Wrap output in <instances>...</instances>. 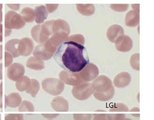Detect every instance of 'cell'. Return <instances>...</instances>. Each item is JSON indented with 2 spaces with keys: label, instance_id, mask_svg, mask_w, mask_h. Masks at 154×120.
<instances>
[{
  "label": "cell",
  "instance_id": "6da1fadb",
  "mask_svg": "<svg viewBox=\"0 0 154 120\" xmlns=\"http://www.w3.org/2000/svg\"><path fill=\"white\" fill-rule=\"evenodd\" d=\"M57 64L69 72H80L89 63V58L84 45L73 41L60 44L53 55Z\"/></svg>",
  "mask_w": 154,
  "mask_h": 120
},
{
  "label": "cell",
  "instance_id": "7a4b0ae2",
  "mask_svg": "<svg viewBox=\"0 0 154 120\" xmlns=\"http://www.w3.org/2000/svg\"><path fill=\"white\" fill-rule=\"evenodd\" d=\"M42 30L48 37L60 31L65 32L69 35L70 33V28L68 23L61 19L47 21L42 25Z\"/></svg>",
  "mask_w": 154,
  "mask_h": 120
},
{
  "label": "cell",
  "instance_id": "3957f363",
  "mask_svg": "<svg viewBox=\"0 0 154 120\" xmlns=\"http://www.w3.org/2000/svg\"><path fill=\"white\" fill-rule=\"evenodd\" d=\"M25 25L26 22L23 20L20 14L12 10L7 12L5 17L6 36L10 35L11 30L22 29Z\"/></svg>",
  "mask_w": 154,
  "mask_h": 120
},
{
  "label": "cell",
  "instance_id": "277c9868",
  "mask_svg": "<svg viewBox=\"0 0 154 120\" xmlns=\"http://www.w3.org/2000/svg\"><path fill=\"white\" fill-rule=\"evenodd\" d=\"M68 36V33L63 31H60L53 34L43 44L45 50L50 54H54L60 44L66 41Z\"/></svg>",
  "mask_w": 154,
  "mask_h": 120
},
{
  "label": "cell",
  "instance_id": "5b68a950",
  "mask_svg": "<svg viewBox=\"0 0 154 120\" xmlns=\"http://www.w3.org/2000/svg\"><path fill=\"white\" fill-rule=\"evenodd\" d=\"M93 92L91 85L89 83L84 84L79 86H76L72 90L74 96L79 100H85L89 98Z\"/></svg>",
  "mask_w": 154,
  "mask_h": 120
},
{
  "label": "cell",
  "instance_id": "8992f818",
  "mask_svg": "<svg viewBox=\"0 0 154 120\" xmlns=\"http://www.w3.org/2000/svg\"><path fill=\"white\" fill-rule=\"evenodd\" d=\"M115 46L117 50L120 52H128L132 49L133 42L132 38L128 36H121L115 41Z\"/></svg>",
  "mask_w": 154,
  "mask_h": 120
},
{
  "label": "cell",
  "instance_id": "52a82bcc",
  "mask_svg": "<svg viewBox=\"0 0 154 120\" xmlns=\"http://www.w3.org/2000/svg\"><path fill=\"white\" fill-rule=\"evenodd\" d=\"M34 48V44L32 39L24 38L20 40L18 51L20 56L27 57L31 54Z\"/></svg>",
  "mask_w": 154,
  "mask_h": 120
},
{
  "label": "cell",
  "instance_id": "ba28073f",
  "mask_svg": "<svg viewBox=\"0 0 154 120\" xmlns=\"http://www.w3.org/2000/svg\"><path fill=\"white\" fill-rule=\"evenodd\" d=\"M99 70L95 65L88 63L79 72V75L85 81H91L97 76Z\"/></svg>",
  "mask_w": 154,
  "mask_h": 120
},
{
  "label": "cell",
  "instance_id": "9c48e42d",
  "mask_svg": "<svg viewBox=\"0 0 154 120\" xmlns=\"http://www.w3.org/2000/svg\"><path fill=\"white\" fill-rule=\"evenodd\" d=\"M44 87L46 88L47 91L52 94L57 95L62 93L63 89V83L54 79H50V80L46 81V85H44Z\"/></svg>",
  "mask_w": 154,
  "mask_h": 120
},
{
  "label": "cell",
  "instance_id": "30bf717a",
  "mask_svg": "<svg viewBox=\"0 0 154 120\" xmlns=\"http://www.w3.org/2000/svg\"><path fill=\"white\" fill-rule=\"evenodd\" d=\"M93 87L98 92H106L112 87L111 81L105 76H101L98 78L93 83Z\"/></svg>",
  "mask_w": 154,
  "mask_h": 120
},
{
  "label": "cell",
  "instance_id": "8fae6325",
  "mask_svg": "<svg viewBox=\"0 0 154 120\" xmlns=\"http://www.w3.org/2000/svg\"><path fill=\"white\" fill-rule=\"evenodd\" d=\"M24 72L25 69L22 65L14 63L9 68L7 75L11 80L16 81L24 75Z\"/></svg>",
  "mask_w": 154,
  "mask_h": 120
},
{
  "label": "cell",
  "instance_id": "7c38bea8",
  "mask_svg": "<svg viewBox=\"0 0 154 120\" xmlns=\"http://www.w3.org/2000/svg\"><path fill=\"white\" fill-rule=\"evenodd\" d=\"M124 30L122 26L118 25H113L109 28L106 32V36L109 40L115 43L118 38L124 35Z\"/></svg>",
  "mask_w": 154,
  "mask_h": 120
},
{
  "label": "cell",
  "instance_id": "4fadbf2b",
  "mask_svg": "<svg viewBox=\"0 0 154 120\" xmlns=\"http://www.w3.org/2000/svg\"><path fill=\"white\" fill-rule=\"evenodd\" d=\"M79 75L78 73H73L67 71H64L60 73V78L67 84L75 85L81 83L82 82V80H81Z\"/></svg>",
  "mask_w": 154,
  "mask_h": 120
},
{
  "label": "cell",
  "instance_id": "5bb4252c",
  "mask_svg": "<svg viewBox=\"0 0 154 120\" xmlns=\"http://www.w3.org/2000/svg\"><path fill=\"white\" fill-rule=\"evenodd\" d=\"M31 36L36 42L43 44L49 39V37L44 33L42 30V25L34 26L31 30Z\"/></svg>",
  "mask_w": 154,
  "mask_h": 120
},
{
  "label": "cell",
  "instance_id": "9a60e30c",
  "mask_svg": "<svg viewBox=\"0 0 154 120\" xmlns=\"http://www.w3.org/2000/svg\"><path fill=\"white\" fill-rule=\"evenodd\" d=\"M140 21L139 13L134 10H131L127 13L125 17V24L127 27H135Z\"/></svg>",
  "mask_w": 154,
  "mask_h": 120
},
{
  "label": "cell",
  "instance_id": "2e32d148",
  "mask_svg": "<svg viewBox=\"0 0 154 120\" xmlns=\"http://www.w3.org/2000/svg\"><path fill=\"white\" fill-rule=\"evenodd\" d=\"M34 11L35 15V21L36 24H41L44 23L45 20L47 19L48 16V12L46 7L44 5H41L35 7Z\"/></svg>",
  "mask_w": 154,
  "mask_h": 120
},
{
  "label": "cell",
  "instance_id": "e0dca14e",
  "mask_svg": "<svg viewBox=\"0 0 154 120\" xmlns=\"http://www.w3.org/2000/svg\"><path fill=\"white\" fill-rule=\"evenodd\" d=\"M20 40L14 39L8 41L5 45V50L14 58H17L20 56L18 51V45Z\"/></svg>",
  "mask_w": 154,
  "mask_h": 120
},
{
  "label": "cell",
  "instance_id": "ac0fdd59",
  "mask_svg": "<svg viewBox=\"0 0 154 120\" xmlns=\"http://www.w3.org/2000/svg\"><path fill=\"white\" fill-rule=\"evenodd\" d=\"M33 54L35 57V58L41 61L50 59L54 55L47 53L45 50L43 44L39 45L35 47Z\"/></svg>",
  "mask_w": 154,
  "mask_h": 120
},
{
  "label": "cell",
  "instance_id": "d6986e66",
  "mask_svg": "<svg viewBox=\"0 0 154 120\" xmlns=\"http://www.w3.org/2000/svg\"><path fill=\"white\" fill-rule=\"evenodd\" d=\"M76 9L79 13L84 16H90L93 14L95 11V6L92 4H76Z\"/></svg>",
  "mask_w": 154,
  "mask_h": 120
},
{
  "label": "cell",
  "instance_id": "ffe728a7",
  "mask_svg": "<svg viewBox=\"0 0 154 120\" xmlns=\"http://www.w3.org/2000/svg\"><path fill=\"white\" fill-rule=\"evenodd\" d=\"M130 75L127 72H122L118 75L115 78L114 84L119 88H122L128 85L130 81Z\"/></svg>",
  "mask_w": 154,
  "mask_h": 120
},
{
  "label": "cell",
  "instance_id": "44dd1931",
  "mask_svg": "<svg viewBox=\"0 0 154 120\" xmlns=\"http://www.w3.org/2000/svg\"><path fill=\"white\" fill-rule=\"evenodd\" d=\"M21 16L25 22L31 23L35 18L34 10L30 7H25L23 9L21 12Z\"/></svg>",
  "mask_w": 154,
  "mask_h": 120
},
{
  "label": "cell",
  "instance_id": "7402d4cb",
  "mask_svg": "<svg viewBox=\"0 0 154 120\" xmlns=\"http://www.w3.org/2000/svg\"><path fill=\"white\" fill-rule=\"evenodd\" d=\"M26 65L28 67L35 70H41L44 68V63L31 57L28 60Z\"/></svg>",
  "mask_w": 154,
  "mask_h": 120
},
{
  "label": "cell",
  "instance_id": "603a6c76",
  "mask_svg": "<svg viewBox=\"0 0 154 120\" xmlns=\"http://www.w3.org/2000/svg\"><path fill=\"white\" fill-rule=\"evenodd\" d=\"M114 94V88H112L110 91H108L106 94H100V93H96L95 94V97L97 99L101 101H106L109 100L113 97Z\"/></svg>",
  "mask_w": 154,
  "mask_h": 120
},
{
  "label": "cell",
  "instance_id": "cb8c5ba5",
  "mask_svg": "<svg viewBox=\"0 0 154 120\" xmlns=\"http://www.w3.org/2000/svg\"><path fill=\"white\" fill-rule=\"evenodd\" d=\"M54 104L55 107H57L60 110H67L68 108V104L66 100L63 98H57V100L54 101Z\"/></svg>",
  "mask_w": 154,
  "mask_h": 120
},
{
  "label": "cell",
  "instance_id": "d4e9b609",
  "mask_svg": "<svg viewBox=\"0 0 154 120\" xmlns=\"http://www.w3.org/2000/svg\"><path fill=\"white\" fill-rule=\"evenodd\" d=\"M66 41H73L79 44L84 45L85 43V39L81 34H75L68 37Z\"/></svg>",
  "mask_w": 154,
  "mask_h": 120
},
{
  "label": "cell",
  "instance_id": "484cf974",
  "mask_svg": "<svg viewBox=\"0 0 154 120\" xmlns=\"http://www.w3.org/2000/svg\"><path fill=\"white\" fill-rule=\"evenodd\" d=\"M139 54L136 53L132 55L131 58V65L134 69L138 70L139 69Z\"/></svg>",
  "mask_w": 154,
  "mask_h": 120
},
{
  "label": "cell",
  "instance_id": "4316f807",
  "mask_svg": "<svg viewBox=\"0 0 154 120\" xmlns=\"http://www.w3.org/2000/svg\"><path fill=\"white\" fill-rule=\"evenodd\" d=\"M112 10L116 12H125L128 8V4H113L110 5Z\"/></svg>",
  "mask_w": 154,
  "mask_h": 120
},
{
  "label": "cell",
  "instance_id": "83f0119b",
  "mask_svg": "<svg viewBox=\"0 0 154 120\" xmlns=\"http://www.w3.org/2000/svg\"><path fill=\"white\" fill-rule=\"evenodd\" d=\"M46 10L47 12L49 13L54 12L58 8V4H46Z\"/></svg>",
  "mask_w": 154,
  "mask_h": 120
},
{
  "label": "cell",
  "instance_id": "f1b7e54d",
  "mask_svg": "<svg viewBox=\"0 0 154 120\" xmlns=\"http://www.w3.org/2000/svg\"><path fill=\"white\" fill-rule=\"evenodd\" d=\"M5 54L6 66L7 67L11 64V63H9V59H12V56L7 51H5Z\"/></svg>",
  "mask_w": 154,
  "mask_h": 120
},
{
  "label": "cell",
  "instance_id": "f546056e",
  "mask_svg": "<svg viewBox=\"0 0 154 120\" xmlns=\"http://www.w3.org/2000/svg\"><path fill=\"white\" fill-rule=\"evenodd\" d=\"M7 6L12 10L17 11L20 9V4H7Z\"/></svg>",
  "mask_w": 154,
  "mask_h": 120
},
{
  "label": "cell",
  "instance_id": "4dcf8cb0",
  "mask_svg": "<svg viewBox=\"0 0 154 120\" xmlns=\"http://www.w3.org/2000/svg\"><path fill=\"white\" fill-rule=\"evenodd\" d=\"M139 6L140 5L139 4H132V8L133 9L134 11H135L138 13H139Z\"/></svg>",
  "mask_w": 154,
  "mask_h": 120
},
{
  "label": "cell",
  "instance_id": "1f68e13d",
  "mask_svg": "<svg viewBox=\"0 0 154 120\" xmlns=\"http://www.w3.org/2000/svg\"><path fill=\"white\" fill-rule=\"evenodd\" d=\"M3 42V25L0 24V42Z\"/></svg>",
  "mask_w": 154,
  "mask_h": 120
},
{
  "label": "cell",
  "instance_id": "d6a6232c",
  "mask_svg": "<svg viewBox=\"0 0 154 120\" xmlns=\"http://www.w3.org/2000/svg\"><path fill=\"white\" fill-rule=\"evenodd\" d=\"M2 8H3V5L2 4H0V24H1V22H2V20H3Z\"/></svg>",
  "mask_w": 154,
  "mask_h": 120
},
{
  "label": "cell",
  "instance_id": "836d02e7",
  "mask_svg": "<svg viewBox=\"0 0 154 120\" xmlns=\"http://www.w3.org/2000/svg\"><path fill=\"white\" fill-rule=\"evenodd\" d=\"M2 59V45H0V60Z\"/></svg>",
  "mask_w": 154,
  "mask_h": 120
}]
</instances>
